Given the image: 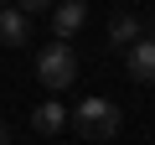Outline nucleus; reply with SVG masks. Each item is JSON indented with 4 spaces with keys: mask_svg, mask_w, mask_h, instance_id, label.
I'll use <instances>...</instances> for the list:
<instances>
[{
    "mask_svg": "<svg viewBox=\"0 0 155 145\" xmlns=\"http://www.w3.org/2000/svg\"><path fill=\"white\" fill-rule=\"evenodd\" d=\"M36 78H41L47 88H67V83L78 78V57H72L67 42H52V47L36 52Z\"/></svg>",
    "mask_w": 155,
    "mask_h": 145,
    "instance_id": "2",
    "label": "nucleus"
},
{
    "mask_svg": "<svg viewBox=\"0 0 155 145\" xmlns=\"http://www.w3.org/2000/svg\"><path fill=\"white\" fill-rule=\"evenodd\" d=\"M16 11L21 16H41V11H52V0H16Z\"/></svg>",
    "mask_w": 155,
    "mask_h": 145,
    "instance_id": "8",
    "label": "nucleus"
},
{
    "mask_svg": "<svg viewBox=\"0 0 155 145\" xmlns=\"http://www.w3.org/2000/svg\"><path fill=\"white\" fill-rule=\"evenodd\" d=\"M145 36V21L134 16V11H119L114 21H109V47H134Z\"/></svg>",
    "mask_w": 155,
    "mask_h": 145,
    "instance_id": "6",
    "label": "nucleus"
},
{
    "mask_svg": "<svg viewBox=\"0 0 155 145\" xmlns=\"http://www.w3.org/2000/svg\"><path fill=\"white\" fill-rule=\"evenodd\" d=\"M83 21H88V5H83V0H57V5H52V31H57V42L78 36Z\"/></svg>",
    "mask_w": 155,
    "mask_h": 145,
    "instance_id": "3",
    "label": "nucleus"
},
{
    "mask_svg": "<svg viewBox=\"0 0 155 145\" xmlns=\"http://www.w3.org/2000/svg\"><path fill=\"white\" fill-rule=\"evenodd\" d=\"M124 52H129V62H124L129 78H134V83H155V36H140V42L124 47Z\"/></svg>",
    "mask_w": 155,
    "mask_h": 145,
    "instance_id": "4",
    "label": "nucleus"
},
{
    "mask_svg": "<svg viewBox=\"0 0 155 145\" xmlns=\"http://www.w3.org/2000/svg\"><path fill=\"white\" fill-rule=\"evenodd\" d=\"M62 124H67V109H62L57 99H41V104L31 109V130H36V135H62Z\"/></svg>",
    "mask_w": 155,
    "mask_h": 145,
    "instance_id": "7",
    "label": "nucleus"
},
{
    "mask_svg": "<svg viewBox=\"0 0 155 145\" xmlns=\"http://www.w3.org/2000/svg\"><path fill=\"white\" fill-rule=\"evenodd\" d=\"M119 124H124V114H119V104H109V99H83L72 109V130L83 135L88 145H109L114 135H119Z\"/></svg>",
    "mask_w": 155,
    "mask_h": 145,
    "instance_id": "1",
    "label": "nucleus"
},
{
    "mask_svg": "<svg viewBox=\"0 0 155 145\" xmlns=\"http://www.w3.org/2000/svg\"><path fill=\"white\" fill-rule=\"evenodd\" d=\"M0 42L5 47H26L31 42V16H21L16 5H0Z\"/></svg>",
    "mask_w": 155,
    "mask_h": 145,
    "instance_id": "5",
    "label": "nucleus"
},
{
    "mask_svg": "<svg viewBox=\"0 0 155 145\" xmlns=\"http://www.w3.org/2000/svg\"><path fill=\"white\" fill-rule=\"evenodd\" d=\"M0 145H11V130H5V124H0Z\"/></svg>",
    "mask_w": 155,
    "mask_h": 145,
    "instance_id": "9",
    "label": "nucleus"
},
{
    "mask_svg": "<svg viewBox=\"0 0 155 145\" xmlns=\"http://www.w3.org/2000/svg\"><path fill=\"white\" fill-rule=\"evenodd\" d=\"M0 5H16V0H0Z\"/></svg>",
    "mask_w": 155,
    "mask_h": 145,
    "instance_id": "10",
    "label": "nucleus"
}]
</instances>
